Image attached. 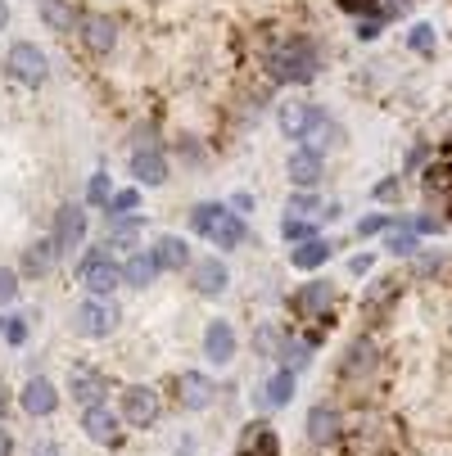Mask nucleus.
I'll list each match as a JSON object with an SVG mask.
<instances>
[{"mask_svg":"<svg viewBox=\"0 0 452 456\" xmlns=\"http://www.w3.org/2000/svg\"><path fill=\"white\" fill-rule=\"evenodd\" d=\"M132 176H136L141 185H163V181H168V159H163V150L141 145V150L132 154Z\"/></svg>","mask_w":452,"mask_h":456,"instance_id":"20","label":"nucleus"},{"mask_svg":"<svg viewBox=\"0 0 452 456\" xmlns=\"http://www.w3.org/2000/svg\"><path fill=\"white\" fill-rule=\"evenodd\" d=\"M0 456H14V434L5 429V420H0Z\"/></svg>","mask_w":452,"mask_h":456,"instance_id":"48","label":"nucleus"},{"mask_svg":"<svg viewBox=\"0 0 452 456\" xmlns=\"http://www.w3.org/2000/svg\"><path fill=\"white\" fill-rule=\"evenodd\" d=\"M244 235H249V226L240 222V213H218V222H213V231L204 235L209 244H218V248H240L244 244Z\"/></svg>","mask_w":452,"mask_h":456,"instance_id":"21","label":"nucleus"},{"mask_svg":"<svg viewBox=\"0 0 452 456\" xmlns=\"http://www.w3.org/2000/svg\"><path fill=\"white\" fill-rule=\"evenodd\" d=\"M54 263H59V244H54V235L28 244V253H23V272H28V276H45Z\"/></svg>","mask_w":452,"mask_h":456,"instance_id":"23","label":"nucleus"},{"mask_svg":"<svg viewBox=\"0 0 452 456\" xmlns=\"http://www.w3.org/2000/svg\"><path fill=\"white\" fill-rule=\"evenodd\" d=\"M73 330L82 335V339H109L113 330H118V303L113 298H82L78 307H73Z\"/></svg>","mask_w":452,"mask_h":456,"instance_id":"2","label":"nucleus"},{"mask_svg":"<svg viewBox=\"0 0 452 456\" xmlns=\"http://www.w3.org/2000/svg\"><path fill=\"white\" fill-rule=\"evenodd\" d=\"M5 339H10V344H23V339H28V325H23V316H14V321H10Z\"/></svg>","mask_w":452,"mask_h":456,"instance_id":"44","label":"nucleus"},{"mask_svg":"<svg viewBox=\"0 0 452 456\" xmlns=\"http://www.w3.org/2000/svg\"><path fill=\"white\" fill-rule=\"evenodd\" d=\"M439 267H443V257H439V253H425V257H416V272H421V276H430V272H439Z\"/></svg>","mask_w":452,"mask_h":456,"instance_id":"43","label":"nucleus"},{"mask_svg":"<svg viewBox=\"0 0 452 456\" xmlns=\"http://www.w3.org/2000/svg\"><path fill=\"white\" fill-rule=\"evenodd\" d=\"M190 285H195V294H204V298H218V294H226L231 272L218 263V257H195V267H190Z\"/></svg>","mask_w":452,"mask_h":456,"instance_id":"9","label":"nucleus"},{"mask_svg":"<svg viewBox=\"0 0 452 456\" xmlns=\"http://www.w3.org/2000/svg\"><path fill=\"white\" fill-rule=\"evenodd\" d=\"M69 394H73V398L82 403V411H86V407L104 403L109 379H104L100 370H91V366H73V370H69Z\"/></svg>","mask_w":452,"mask_h":456,"instance_id":"10","label":"nucleus"},{"mask_svg":"<svg viewBox=\"0 0 452 456\" xmlns=\"http://www.w3.org/2000/svg\"><path fill=\"white\" fill-rule=\"evenodd\" d=\"M113 194H118V190L109 185V172H95V176H91V185H86V200H91L95 208H109Z\"/></svg>","mask_w":452,"mask_h":456,"instance_id":"35","label":"nucleus"},{"mask_svg":"<svg viewBox=\"0 0 452 456\" xmlns=\"http://www.w3.org/2000/svg\"><path fill=\"white\" fill-rule=\"evenodd\" d=\"M213 394H218V384H213L204 370H181V379H177V398H181V407L204 411V407L213 403Z\"/></svg>","mask_w":452,"mask_h":456,"instance_id":"11","label":"nucleus"},{"mask_svg":"<svg viewBox=\"0 0 452 456\" xmlns=\"http://www.w3.org/2000/svg\"><path fill=\"white\" fill-rule=\"evenodd\" d=\"M285 339H290V335H281V330H272V325H267V330H258V335H253V344H258V353H263V357H281V348H285Z\"/></svg>","mask_w":452,"mask_h":456,"instance_id":"37","label":"nucleus"},{"mask_svg":"<svg viewBox=\"0 0 452 456\" xmlns=\"http://www.w3.org/2000/svg\"><path fill=\"white\" fill-rule=\"evenodd\" d=\"M380 37V19H357V41H375Z\"/></svg>","mask_w":452,"mask_h":456,"instance_id":"42","label":"nucleus"},{"mask_svg":"<svg viewBox=\"0 0 452 456\" xmlns=\"http://www.w3.org/2000/svg\"><path fill=\"white\" fill-rule=\"evenodd\" d=\"M218 213H222V204H200L195 213H190V226H195V235H209L213 222H218Z\"/></svg>","mask_w":452,"mask_h":456,"instance_id":"38","label":"nucleus"},{"mask_svg":"<svg viewBox=\"0 0 452 456\" xmlns=\"http://www.w3.org/2000/svg\"><path fill=\"white\" fill-rule=\"evenodd\" d=\"M78 281L86 285V294L109 298V294L122 285V267L113 263V253H109V248H91L82 263H78Z\"/></svg>","mask_w":452,"mask_h":456,"instance_id":"3","label":"nucleus"},{"mask_svg":"<svg viewBox=\"0 0 452 456\" xmlns=\"http://www.w3.org/2000/svg\"><path fill=\"white\" fill-rule=\"evenodd\" d=\"M159 394L150 384H132V388H122V407H118V416L132 425V429H150L154 420H159Z\"/></svg>","mask_w":452,"mask_h":456,"instance_id":"5","label":"nucleus"},{"mask_svg":"<svg viewBox=\"0 0 452 456\" xmlns=\"http://www.w3.org/2000/svg\"><path fill=\"white\" fill-rule=\"evenodd\" d=\"M267 69H272V77H276V82L303 86V82H312V77H316L321 59H316V45H312V41L290 37V41H281V45H276V54H272Z\"/></svg>","mask_w":452,"mask_h":456,"instance_id":"1","label":"nucleus"},{"mask_svg":"<svg viewBox=\"0 0 452 456\" xmlns=\"http://www.w3.org/2000/svg\"><path fill=\"white\" fill-rule=\"evenodd\" d=\"M285 172H290V181L299 185V190H312L316 181H321V172H326V163H321V150H294L290 159H285Z\"/></svg>","mask_w":452,"mask_h":456,"instance_id":"15","label":"nucleus"},{"mask_svg":"<svg viewBox=\"0 0 452 456\" xmlns=\"http://www.w3.org/2000/svg\"><path fill=\"white\" fill-rule=\"evenodd\" d=\"M321 122H326V113H321L316 104H281V132L290 141H308Z\"/></svg>","mask_w":452,"mask_h":456,"instance_id":"7","label":"nucleus"},{"mask_svg":"<svg viewBox=\"0 0 452 456\" xmlns=\"http://www.w3.org/2000/svg\"><path fill=\"white\" fill-rule=\"evenodd\" d=\"M82 41H86V50H95V54H109L113 50V41H118V28H113V19L109 14H82Z\"/></svg>","mask_w":452,"mask_h":456,"instance_id":"19","label":"nucleus"},{"mask_svg":"<svg viewBox=\"0 0 452 456\" xmlns=\"http://www.w3.org/2000/svg\"><path fill=\"white\" fill-rule=\"evenodd\" d=\"M14 298H19V272L0 267V307H5V303H14Z\"/></svg>","mask_w":452,"mask_h":456,"instance_id":"39","label":"nucleus"},{"mask_svg":"<svg viewBox=\"0 0 452 456\" xmlns=\"http://www.w3.org/2000/svg\"><path fill=\"white\" fill-rule=\"evenodd\" d=\"M308 438H312L316 447L340 443V438H344V416H340V407H331V403H316V407L308 411Z\"/></svg>","mask_w":452,"mask_h":456,"instance_id":"8","label":"nucleus"},{"mask_svg":"<svg viewBox=\"0 0 452 456\" xmlns=\"http://www.w3.org/2000/svg\"><path fill=\"white\" fill-rule=\"evenodd\" d=\"M281 235H285V244H308V240H316V226L303 222V217H285L281 222Z\"/></svg>","mask_w":452,"mask_h":456,"instance_id":"32","label":"nucleus"},{"mask_svg":"<svg viewBox=\"0 0 452 456\" xmlns=\"http://www.w3.org/2000/svg\"><path fill=\"white\" fill-rule=\"evenodd\" d=\"M136 204H141V190H118L113 200H109V222H113V217H132Z\"/></svg>","mask_w":452,"mask_h":456,"instance_id":"33","label":"nucleus"},{"mask_svg":"<svg viewBox=\"0 0 452 456\" xmlns=\"http://www.w3.org/2000/svg\"><path fill=\"white\" fill-rule=\"evenodd\" d=\"M412 231H416V235H430V231H443V222H434V217H416Z\"/></svg>","mask_w":452,"mask_h":456,"instance_id":"46","label":"nucleus"},{"mask_svg":"<svg viewBox=\"0 0 452 456\" xmlns=\"http://www.w3.org/2000/svg\"><path fill=\"white\" fill-rule=\"evenodd\" d=\"M159 281V263H154V248H136V253H127V263H122V285H132V289H145Z\"/></svg>","mask_w":452,"mask_h":456,"instance_id":"18","label":"nucleus"},{"mask_svg":"<svg viewBox=\"0 0 452 456\" xmlns=\"http://www.w3.org/2000/svg\"><path fill=\"white\" fill-rule=\"evenodd\" d=\"M380 231H390V217L371 213V217H362V222H357V240H366V235H380Z\"/></svg>","mask_w":452,"mask_h":456,"instance_id":"41","label":"nucleus"},{"mask_svg":"<svg viewBox=\"0 0 452 456\" xmlns=\"http://www.w3.org/2000/svg\"><path fill=\"white\" fill-rule=\"evenodd\" d=\"M349 272H353V276H366V272H371V253H357L353 263H349Z\"/></svg>","mask_w":452,"mask_h":456,"instance_id":"47","label":"nucleus"},{"mask_svg":"<svg viewBox=\"0 0 452 456\" xmlns=\"http://www.w3.org/2000/svg\"><path fill=\"white\" fill-rule=\"evenodd\" d=\"M253 456H281V443H276L272 425H253Z\"/></svg>","mask_w":452,"mask_h":456,"instance_id":"34","label":"nucleus"},{"mask_svg":"<svg viewBox=\"0 0 452 456\" xmlns=\"http://www.w3.org/2000/svg\"><path fill=\"white\" fill-rule=\"evenodd\" d=\"M0 330H10V321H5V316H0Z\"/></svg>","mask_w":452,"mask_h":456,"instance_id":"51","label":"nucleus"},{"mask_svg":"<svg viewBox=\"0 0 452 456\" xmlns=\"http://www.w3.org/2000/svg\"><path fill=\"white\" fill-rule=\"evenodd\" d=\"M407 41H412V50H421V54H430V50H434V28H430V23H416Z\"/></svg>","mask_w":452,"mask_h":456,"instance_id":"40","label":"nucleus"},{"mask_svg":"<svg viewBox=\"0 0 452 456\" xmlns=\"http://www.w3.org/2000/svg\"><path fill=\"white\" fill-rule=\"evenodd\" d=\"M326 263H331V240H308V244L290 248V267H299V272H316Z\"/></svg>","mask_w":452,"mask_h":456,"instance_id":"22","label":"nucleus"},{"mask_svg":"<svg viewBox=\"0 0 452 456\" xmlns=\"http://www.w3.org/2000/svg\"><path fill=\"white\" fill-rule=\"evenodd\" d=\"M384 248H390L394 257H412L416 253V231L412 226H390L384 231Z\"/></svg>","mask_w":452,"mask_h":456,"instance_id":"28","label":"nucleus"},{"mask_svg":"<svg viewBox=\"0 0 452 456\" xmlns=\"http://www.w3.org/2000/svg\"><path fill=\"white\" fill-rule=\"evenodd\" d=\"M154 263H159V272H190L195 267V257H190V244L181 240V235H159L154 240Z\"/></svg>","mask_w":452,"mask_h":456,"instance_id":"16","label":"nucleus"},{"mask_svg":"<svg viewBox=\"0 0 452 456\" xmlns=\"http://www.w3.org/2000/svg\"><path fill=\"white\" fill-rule=\"evenodd\" d=\"M331 298H335L331 281H308V285H303V289L290 298V307H294V316H303V321H316V316H326Z\"/></svg>","mask_w":452,"mask_h":456,"instance_id":"12","label":"nucleus"},{"mask_svg":"<svg viewBox=\"0 0 452 456\" xmlns=\"http://www.w3.org/2000/svg\"><path fill=\"white\" fill-rule=\"evenodd\" d=\"M136 240H141V217H113L109 231H104V248L136 253Z\"/></svg>","mask_w":452,"mask_h":456,"instance_id":"25","label":"nucleus"},{"mask_svg":"<svg viewBox=\"0 0 452 456\" xmlns=\"http://www.w3.org/2000/svg\"><path fill=\"white\" fill-rule=\"evenodd\" d=\"M375 366V344L371 339H353L349 344V357H344V379H357Z\"/></svg>","mask_w":452,"mask_h":456,"instance_id":"26","label":"nucleus"},{"mask_svg":"<svg viewBox=\"0 0 452 456\" xmlns=\"http://www.w3.org/2000/svg\"><path fill=\"white\" fill-rule=\"evenodd\" d=\"M41 19H45V28L59 32V37H69V32L82 23V14H73L69 0H41Z\"/></svg>","mask_w":452,"mask_h":456,"instance_id":"24","label":"nucleus"},{"mask_svg":"<svg viewBox=\"0 0 452 456\" xmlns=\"http://www.w3.org/2000/svg\"><path fill=\"white\" fill-rule=\"evenodd\" d=\"M118 420H122V416H118L109 403H95V407L82 411V429H86L91 443H113V438H118Z\"/></svg>","mask_w":452,"mask_h":456,"instance_id":"17","label":"nucleus"},{"mask_svg":"<svg viewBox=\"0 0 452 456\" xmlns=\"http://www.w3.org/2000/svg\"><path fill=\"white\" fill-rule=\"evenodd\" d=\"M290 398H294V370L281 366V370L267 379V388H263V403H267V407H285Z\"/></svg>","mask_w":452,"mask_h":456,"instance_id":"27","label":"nucleus"},{"mask_svg":"<svg viewBox=\"0 0 452 456\" xmlns=\"http://www.w3.org/2000/svg\"><path fill=\"white\" fill-rule=\"evenodd\" d=\"M5 73H10L14 82H23V86H41V82L50 77V63H45V54H41L32 41H14V45L5 50Z\"/></svg>","mask_w":452,"mask_h":456,"instance_id":"4","label":"nucleus"},{"mask_svg":"<svg viewBox=\"0 0 452 456\" xmlns=\"http://www.w3.org/2000/svg\"><path fill=\"white\" fill-rule=\"evenodd\" d=\"M5 407H10V388L0 384V416H5Z\"/></svg>","mask_w":452,"mask_h":456,"instance_id":"49","label":"nucleus"},{"mask_svg":"<svg viewBox=\"0 0 452 456\" xmlns=\"http://www.w3.org/2000/svg\"><path fill=\"white\" fill-rule=\"evenodd\" d=\"M425 190L439 200H452V163H430L425 167Z\"/></svg>","mask_w":452,"mask_h":456,"instance_id":"29","label":"nucleus"},{"mask_svg":"<svg viewBox=\"0 0 452 456\" xmlns=\"http://www.w3.org/2000/svg\"><path fill=\"white\" fill-rule=\"evenodd\" d=\"M10 23V5H5V0H0V28H5Z\"/></svg>","mask_w":452,"mask_h":456,"instance_id":"50","label":"nucleus"},{"mask_svg":"<svg viewBox=\"0 0 452 456\" xmlns=\"http://www.w3.org/2000/svg\"><path fill=\"white\" fill-rule=\"evenodd\" d=\"M394 194H399V176H390V181L375 185V200H394Z\"/></svg>","mask_w":452,"mask_h":456,"instance_id":"45","label":"nucleus"},{"mask_svg":"<svg viewBox=\"0 0 452 456\" xmlns=\"http://www.w3.org/2000/svg\"><path fill=\"white\" fill-rule=\"evenodd\" d=\"M390 298H399V281H390V276H384V281H375V285L366 289L362 307H366V312H380V307L390 303Z\"/></svg>","mask_w":452,"mask_h":456,"instance_id":"31","label":"nucleus"},{"mask_svg":"<svg viewBox=\"0 0 452 456\" xmlns=\"http://www.w3.org/2000/svg\"><path fill=\"white\" fill-rule=\"evenodd\" d=\"M235 348H240V339H235V325L231 321H209V330H204V357L209 362H218V366H226L231 357H235Z\"/></svg>","mask_w":452,"mask_h":456,"instance_id":"13","label":"nucleus"},{"mask_svg":"<svg viewBox=\"0 0 452 456\" xmlns=\"http://www.w3.org/2000/svg\"><path fill=\"white\" fill-rule=\"evenodd\" d=\"M312 339H285V348H281V362H285V370H299V366H308L312 362Z\"/></svg>","mask_w":452,"mask_h":456,"instance_id":"30","label":"nucleus"},{"mask_svg":"<svg viewBox=\"0 0 452 456\" xmlns=\"http://www.w3.org/2000/svg\"><path fill=\"white\" fill-rule=\"evenodd\" d=\"M82 240H86V213L78 204H63L54 213V244H59V253L82 248Z\"/></svg>","mask_w":452,"mask_h":456,"instance_id":"6","label":"nucleus"},{"mask_svg":"<svg viewBox=\"0 0 452 456\" xmlns=\"http://www.w3.org/2000/svg\"><path fill=\"white\" fill-rule=\"evenodd\" d=\"M19 403H23V411H28V416H50V411L59 407V388H54L45 375H32V379L23 384Z\"/></svg>","mask_w":452,"mask_h":456,"instance_id":"14","label":"nucleus"},{"mask_svg":"<svg viewBox=\"0 0 452 456\" xmlns=\"http://www.w3.org/2000/svg\"><path fill=\"white\" fill-rule=\"evenodd\" d=\"M285 213H290V217H303V222H308V217H321V213H326V208H321V204L312 200V194H290V204H285Z\"/></svg>","mask_w":452,"mask_h":456,"instance_id":"36","label":"nucleus"}]
</instances>
